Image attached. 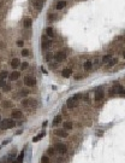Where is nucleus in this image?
Returning <instances> with one entry per match:
<instances>
[{"instance_id":"f257e3e1","label":"nucleus","mask_w":125,"mask_h":163,"mask_svg":"<svg viewBox=\"0 0 125 163\" xmlns=\"http://www.w3.org/2000/svg\"><path fill=\"white\" fill-rule=\"evenodd\" d=\"M16 126V122L13 118H5L1 121V123H0V128H1L3 130L5 129H11Z\"/></svg>"},{"instance_id":"f03ea898","label":"nucleus","mask_w":125,"mask_h":163,"mask_svg":"<svg viewBox=\"0 0 125 163\" xmlns=\"http://www.w3.org/2000/svg\"><path fill=\"white\" fill-rule=\"evenodd\" d=\"M22 105L23 108H27V109H35L37 106V101L33 98L30 99H23L22 100Z\"/></svg>"},{"instance_id":"7ed1b4c3","label":"nucleus","mask_w":125,"mask_h":163,"mask_svg":"<svg viewBox=\"0 0 125 163\" xmlns=\"http://www.w3.org/2000/svg\"><path fill=\"white\" fill-rule=\"evenodd\" d=\"M24 85L28 87H33L36 85V79L33 76H25L24 77Z\"/></svg>"},{"instance_id":"20e7f679","label":"nucleus","mask_w":125,"mask_h":163,"mask_svg":"<svg viewBox=\"0 0 125 163\" xmlns=\"http://www.w3.org/2000/svg\"><path fill=\"white\" fill-rule=\"evenodd\" d=\"M54 149H55L57 152H59V154H61V155L66 154V151H67V146L65 144H62V142H58Z\"/></svg>"},{"instance_id":"39448f33","label":"nucleus","mask_w":125,"mask_h":163,"mask_svg":"<svg viewBox=\"0 0 125 163\" xmlns=\"http://www.w3.org/2000/svg\"><path fill=\"white\" fill-rule=\"evenodd\" d=\"M54 59L57 60V62H64V60L66 59V53L62 52V51H58V52L54 53Z\"/></svg>"},{"instance_id":"423d86ee","label":"nucleus","mask_w":125,"mask_h":163,"mask_svg":"<svg viewBox=\"0 0 125 163\" xmlns=\"http://www.w3.org/2000/svg\"><path fill=\"white\" fill-rule=\"evenodd\" d=\"M66 106H67L69 109H75V108H77V106H78V100H76L74 97H72V98H69L67 101H66Z\"/></svg>"},{"instance_id":"0eeeda50","label":"nucleus","mask_w":125,"mask_h":163,"mask_svg":"<svg viewBox=\"0 0 125 163\" xmlns=\"http://www.w3.org/2000/svg\"><path fill=\"white\" fill-rule=\"evenodd\" d=\"M23 116V113L20 111L19 109H15V110H12V113H11V118H13V120H17V118H20Z\"/></svg>"},{"instance_id":"6e6552de","label":"nucleus","mask_w":125,"mask_h":163,"mask_svg":"<svg viewBox=\"0 0 125 163\" xmlns=\"http://www.w3.org/2000/svg\"><path fill=\"white\" fill-rule=\"evenodd\" d=\"M51 45H52V42H51V40H48V39H47V35L42 36V48H43V50H46V48L51 47Z\"/></svg>"},{"instance_id":"1a4fd4ad","label":"nucleus","mask_w":125,"mask_h":163,"mask_svg":"<svg viewBox=\"0 0 125 163\" xmlns=\"http://www.w3.org/2000/svg\"><path fill=\"white\" fill-rule=\"evenodd\" d=\"M55 134L58 137H60V138H67L69 137L67 130H65V129H58V130H55Z\"/></svg>"},{"instance_id":"9d476101","label":"nucleus","mask_w":125,"mask_h":163,"mask_svg":"<svg viewBox=\"0 0 125 163\" xmlns=\"http://www.w3.org/2000/svg\"><path fill=\"white\" fill-rule=\"evenodd\" d=\"M19 76H20L19 71H12V73L8 75V79H10V81H16L19 79Z\"/></svg>"},{"instance_id":"9b49d317","label":"nucleus","mask_w":125,"mask_h":163,"mask_svg":"<svg viewBox=\"0 0 125 163\" xmlns=\"http://www.w3.org/2000/svg\"><path fill=\"white\" fill-rule=\"evenodd\" d=\"M71 75H72V70H71L70 68H65L64 70L61 71V76L65 77V79H69Z\"/></svg>"},{"instance_id":"f8f14e48","label":"nucleus","mask_w":125,"mask_h":163,"mask_svg":"<svg viewBox=\"0 0 125 163\" xmlns=\"http://www.w3.org/2000/svg\"><path fill=\"white\" fill-rule=\"evenodd\" d=\"M103 97H105V92L103 91H98V92L95 93V100L96 101H100V100H102L103 99Z\"/></svg>"},{"instance_id":"ddd939ff","label":"nucleus","mask_w":125,"mask_h":163,"mask_svg":"<svg viewBox=\"0 0 125 163\" xmlns=\"http://www.w3.org/2000/svg\"><path fill=\"white\" fill-rule=\"evenodd\" d=\"M91 68H93V62L91 60H86V62L83 63V69H84L86 71H89Z\"/></svg>"},{"instance_id":"4468645a","label":"nucleus","mask_w":125,"mask_h":163,"mask_svg":"<svg viewBox=\"0 0 125 163\" xmlns=\"http://www.w3.org/2000/svg\"><path fill=\"white\" fill-rule=\"evenodd\" d=\"M62 127H64L65 130H71L72 127H74V123H72L71 121H65L64 123H62Z\"/></svg>"},{"instance_id":"2eb2a0df","label":"nucleus","mask_w":125,"mask_h":163,"mask_svg":"<svg viewBox=\"0 0 125 163\" xmlns=\"http://www.w3.org/2000/svg\"><path fill=\"white\" fill-rule=\"evenodd\" d=\"M33 4H34V7L36 10H41L42 8V5H43V0H35Z\"/></svg>"},{"instance_id":"dca6fc26","label":"nucleus","mask_w":125,"mask_h":163,"mask_svg":"<svg viewBox=\"0 0 125 163\" xmlns=\"http://www.w3.org/2000/svg\"><path fill=\"white\" fill-rule=\"evenodd\" d=\"M31 23H33V21H31L30 17H25V18H24V21H23L24 28H30V27H31Z\"/></svg>"},{"instance_id":"f3484780","label":"nucleus","mask_w":125,"mask_h":163,"mask_svg":"<svg viewBox=\"0 0 125 163\" xmlns=\"http://www.w3.org/2000/svg\"><path fill=\"white\" fill-rule=\"evenodd\" d=\"M65 6H66V1H65V0H61V1H58V3H57L55 8H57V10H62Z\"/></svg>"},{"instance_id":"a211bd4d","label":"nucleus","mask_w":125,"mask_h":163,"mask_svg":"<svg viewBox=\"0 0 125 163\" xmlns=\"http://www.w3.org/2000/svg\"><path fill=\"white\" fill-rule=\"evenodd\" d=\"M60 122H61V116H60V115H57V116L54 117L53 122H52V125H53V126L55 127V126H58V125L60 123Z\"/></svg>"},{"instance_id":"6ab92c4d","label":"nucleus","mask_w":125,"mask_h":163,"mask_svg":"<svg viewBox=\"0 0 125 163\" xmlns=\"http://www.w3.org/2000/svg\"><path fill=\"white\" fill-rule=\"evenodd\" d=\"M54 30H53V28H52V27H48V28H46V35L48 36V38H52V36H53L54 34Z\"/></svg>"},{"instance_id":"aec40b11","label":"nucleus","mask_w":125,"mask_h":163,"mask_svg":"<svg viewBox=\"0 0 125 163\" xmlns=\"http://www.w3.org/2000/svg\"><path fill=\"white\" fill-rule=\"evenodd\" d=\"M111 59H112V54H111V53H108V54H105V56L102 57V63H108Z\"/></svg>"},{"instance_id":"412c9836","label":"nucleus","mask_w":125,"mask_h":163,"mask_svg":"<svg viewBox=\"0 0 125 163\" xmlns=\"http://www.w3.org/2000/svg\"><path fill=\"white\" fill-rule=\"evenodd\" d=\"M19 65V59L18 58H13L12 60H11V67L12 68H17Z\"/></svg>"},{"instance_id":"4be33fe9","label":"nucleus","mask_w":125,"mask_h":163,"mask_svg":"<svg viewBox=\"0 0 125 163\" xmlns=\"http://www.w3.org/2000/svg\"><path fill=\"white\" fill-rule=\"evenodd\" d=\"M118 63V59L117 58H112L109 62H108V64H107V68H109V67H113L114 64H117Z\"/></svg>"},{"instance_id":"5701e85b","label":"nucleus","mask_w":125,"mask_h":163,"mask_svg":"<svg viewBox=\"0 0 125 163\" xmlns=\"http://www.w3.org/2000/svg\"><path fill=\"white\" fill-rule=\"evenodd\" d=\"M12 106V103L10 100H5V101H3V108H11Z\"/></svg>"},{"instance_id":"b1692460","label":"nucleus","mask_w":125,"mask_h":163,"mask_svg":"<svg viewBox=\"0 0 125 163\" xmlns=\"http://www.w3.org/2000/svg\"><path fill=\"white\" fill-rule=\"evenodd\" d=\"M8 73H7V71H5V70H3L1 71V73H0V79H3V80H5L6 77H8Z\"/></svg>"},{"instance_id":"393cba45","label":"nucleus","mask_w":125,"mask_h":163,"mask_svg":"<svg viewBox=\"0 0 125 163\" xmlns=\"http://www.w3.org/2000/svg\"><path fill=\"white\" fill-rule=\"evenodd\" d=\"M43 135H45V133H41V134H39V135H36V137H34V139H33V141H34V142H37V141H39V140H40L41 138H42Z\"/></svg>"},{"instance_id":"a878e982","label":"nucleus","mask_w":125,"mask_h":163,"mask_svg":"<svg viewBox=\"0 0 125 163\" xmlns=\"http://www.w3.org/2000/svg\"><path fill=\"white\" fill-rule=\"evenodd\" d=\"M23 158H24V151H22V154H20V155L17 157V162L22 163V162H23Z\"/></svg>"},{"instance_id":"bb28decb","label":"nucleus","mask_w":125,"mask_h":163,"mask_svg":"<svg viewBox=\"0 0 125 163\" xmlns=\"http://www.w3.org/2000/svg\"><path fill=\"white\" fill-rule=\"evenodd\" d=\"M28 67H29L28 62H23V63H22V65H20V70H27V69H28Z\"/></svg>"},{"instance_id":"cd10ccee","label":"nucleus","mask_w":125,"mask_h":163,"mask_svg":"<svg viewBox=\"0 0 125 163\" xmlns=\"http://www.w3.org/2000/svg\"><path fill=\"white\" fill-rule=\"evenodd\" d=\"M19 94L23 96V97H25V96L29 94V92H28V89H20V91H19Z\"/></svg>"},{"instance_id":"c85d7f7f","label":"nucleus","mask_w":125,"mask_h":163,"mask_svg":"<svg viewBox=\"0 0 125 163\" xmlns=\"http://www.w3.org/2000/svg\"><path fill=\"white\" fill-rule=\"evenodd\" d=\"M11 89H12V87L10 86V85H6L5 87H3V91H4V92H10Z\"/></svg>"},{"instance_id":"c756f323","label":"nucleus","mask_w":125,"mask_h":163,"mask_svg":"<svg viewBox=\"0 0 125 163\" xmlns=\"http://www.w3.org/2000/svg\"><path fill=\"white\" fill-rule=\"evenodd\" d=\"M41 163H49V158L47 156H42V158H41Z\"/></svg>"},{"instance_id":"7c9ffc66","label":"nucleus","mask_w":125,"mask_h":163,"mask_svg":"<svg viewBox=\"0 0 125 163\" xmlns=\"http://www.w3.org/2000/svg\"><path fill=\"white\" fill-rule=\"evenodd\" d=\"M29 53H30V52H29V50H25V48H24V50L22 51V56H23V57H28Z\"/></svg>"},{"instance_id":"2f4dec72","label":"nucleus","mask_w":125,"mask_h":163,"mask_svg":"<svg viewBox=\"0 0 125 163\" xmlns=\"http://www.w3.org/2000/svg\"><path fill=\"white\" fill-rule=\"evenodd\" d=\"M54 150H55V149H52V147H51V149H48V150H47V154H48L49 156L54 155Z\"/></svg>"},{"instance_id":"473e14b6","label":"nucleus","mask_w":125,"mask_h":163,"mask_svg":"<svg viewBox=\"0 0 125 163\" xmlns=\"http://www.w3.org/2000/svg\"><path fill=\"white\" fill-rule=\"evenodd\" d=\"M16 44H17V46H18V47H23V46H24V42L22 41V40H18V41H17Z\"/></svg>"},{"instance_id":"72a5a7b5","label":"nucleus","mask_w":125,"mask_h":163,"mask_svg":"<svg viewBox=\"0 0 125 163\" xmlns=\"http://www.w3.org/2000/svg\"><path fill=\"white\" fill-rule=\"evenodd\" d=\"M54 19H55V17H54V15H53V13H51V15L48 16V21H51V22H52V21H54Z\"/></svg>"},{"instance_id":"f704fd0d","label":"nucleus","mask_w":125,"mask_h":163,"mask_svg":"<svg viewBox=\"0 0 125 163\" xmlns=\"http://www.w3.org/2000/svg\"><path fill=\"white\" fill-rule=\"evenodd\" d=\"M52 57H53V54H52V53H47L46 54V60H51Z\"/></svg>"},{"instance_id":"c9c22d12","label":"nucleus","mask_w":125,"mask_h":163,"mask_svg":"<svg viewBox=\"0 0 125 163\" xmlns=\"http://www.w3.org/2000/svg\"><path fill=\"white\" fill-rule=\"evenodd\" d=\"M5 86H6V82L3 79H0V87H5Z\"/></svg>"},{"instance_id":"e433bc0d","label":"nucleus","mask_w":125,"mask_h":163,"mask_svg":"<svg viewBox=\"0 0 125 163\" xmlns=\"http://www.w3.org/2000/svg\"><path fill=\"white\" fill-rule=\"evenodd\" d=\"M74 98H75L76 100H78V99H81V98H82V94H81V93H77V94H75V96H74Z\"/></svg>"},{"instance_id":"4c0bfd02","label":"nucleus","mask_w":125,"mask_h":163,"mask_svg":"<svg viewBox=\"0 0 125 163\" xmlns=\"http://www.w3.org/2000/svg\"><path fill=\"white\" fill-rule=\"evenodd\" d=\"M1 121H3V120H1V115H0V122H1Z\"/></svg>"},{"instance_id":"58836bf2","label":"nucleus","mask_w":125,"mask_h":163,"mask_svg":"<svg viewBox=\"0 0 125 163\" xmlns=\"http://www.w3.org/2000/svg\"><path fill=\"white\" fill-rule=\"evenodd\" d=\"M1 6H3V4H1V3H0V8H1Z\"/></svg>"},{"instance_id":"ea45409f","label":"nucleus","mask_w":125,"mask_h":163,"mask_svg":"<svg viewBox=\"0 0 125 163\" xmlns=\"http://www.w3.org/2000/svg\"><path fill=\"white\" fill-rule=\"evenodd\" d=\"M123 57H124V58H125V52H124V53H123Z\"/></svg>"},{"instance_id":"a19ab883","label":"nucleus","mask_w":125,"mask_h":163,"mask_svg":"<svg viewBox=\"0 0 125 163\" xmlns=\"http://www.w3.org/2000/svg\"><path fill=\"white\" fill-rule=\"evenodd\" d=\"M0 149H1V146H0Z\"/></svg>"}]
</instances>
